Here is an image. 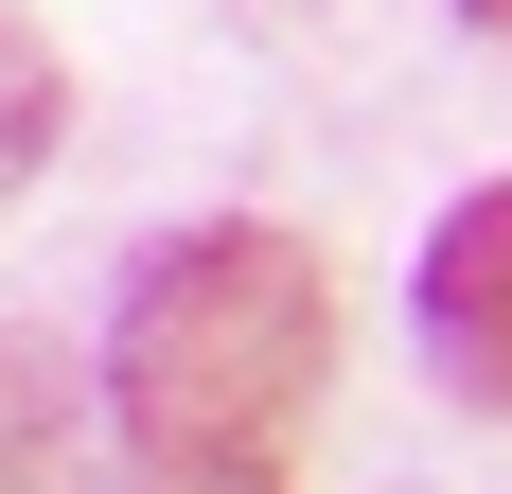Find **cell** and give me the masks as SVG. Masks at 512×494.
Segmentation results:
<instances>
[{"mask_svg": "<svg viewBox=\"0 0 512 494\" xmlns=\"http://www.w3.org/2000/svg\"><path fill=\"white\" fill-rule=\"evenodd\" d=\"M71 406H89V371L53 336H0V494H36L53 459H71Z\"/></svg>", "mask_w": 512, "mask_h": 494, "instance_id": "cell-4", "label": "cell"}, {"mask_svg": "<svg viewBox=\"0 0 512 494\" xmlns=\"http://www.w3.org/2000/svg\"><path fill=\"white\" fill-rule=\"evenodd\" d=\"M53 142H71V53L0 0V195H36L53 177Z\"/></svg>", "mask_w": 512, "mask_h": 494, "instance_id": "cell-3", "label": "cell"}, {"mask_svg": "<svg viewBox=\"0 0 512 494\" xmlns=\"http://www.w3.org/2000/svg\"><path fill=\"white\" fill-rule=\"evenodd\" d=\"M407 318H424V371H442V406L512 424V177L442 195V230H424V265H407Z\"/></svg>", "mask_w": 512, "mask_h": 494, "instance_id": "cell-2", "label": "cell"}, {"mask_svg": "<svg viewBox=\"0 0 512 494\" xmlns=\"http://www.w3.org/2000/svg\"><path fill=\"white\" fill-rule=\"evenodd\" d=\"M460 18H477V36H495V53H512V0H460Z\"/></svg>", "mask_w": 512, "mask_h": 494, "instance_id": "cell-5", "label": "cell"}, {"mask_svg": "<svg viewBox=\"0 0 512 494\" xmlns=\"http://www.w3.org/2000/svg\"><path fill=\"white\" fill-rule=\"evenodd\" d=\"M106 424L159 494H283L301 424L336 406V265L283 212H195L106 300Z\"/></svg>", "mask_w": 512, "mask_h": 494, "instance_id": "cell-1", "label": "cell"}, {"mask_svg": "<svg viewBox=\"0 0 512 494\" xmlns=\"http://www.w3.org/2000/svg\"><path fill=\"white\" fill-rule=\"evenodd\" d=\"M124 494H159V477H124Z\"/></svg>", "mask_w": 512, "mask_h": 494, "instance_id": "cell-6", "label": "cell"}]
</instances>
